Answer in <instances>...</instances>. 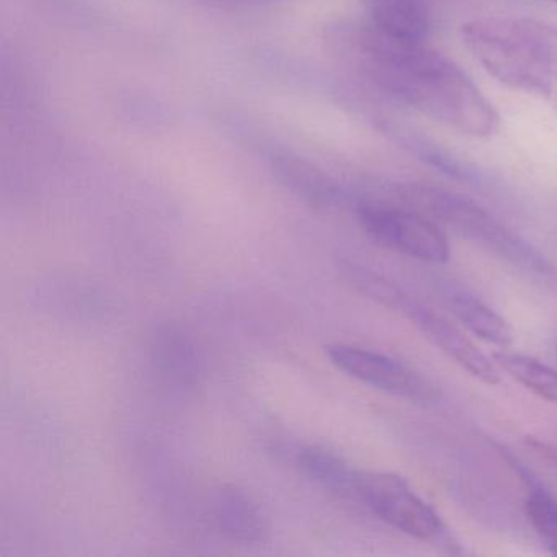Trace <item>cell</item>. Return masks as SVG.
Segmentation results:
<instances>
[{
    "mask_svg": "<svg viewBox=\"0 0 557 557\" xmlns=\"http://www.w3.org/2000/svg\"><path fill=\"white\" fill-rule=\"evenodd\" d=\"M377 83L430 119L472 138L498 132L497 112L471 77L423 44H404L371 30L363 40Z\"/></svg>",
    "mask_w": 557,
    "mask_h": 557,
    "instance_id": "1",
    "label": "cell"
},
{
    "mask_svg": "<svg viewBox=\"0 0 557 557\" xmlns=\"http://www.w3.org/2000/svg\"><path fill=\"white\" fill-rule=\"evenodd\" d=\"M462 44L498 83L547 97L557 79V28L528 18L485 17L466 22Z\"/></svg>",
    "mask_w": 557,
    "mask_h": 557,
    "instance_id": "2",
    "label": "cell"
},
{
    "mask_svg": "<svg viewBox=\"0 0 557 557\" xmlns=\"http://www.w3.org/2000/svg\"><path fill=\"white\" fill-rule=\"evenodd\" d=\"M400 200L407 207L445 224L462 237L481 244L513 267L537 276L554 275V267L546 256L530 243L511 233L488 211L462 195L430 185L409 184L399 188Z\"/></svg>",
    "mask_w": 557,
    "mask_h": 557,
    "instance_id": "3",
    "label": "cell"
},
{
    "mask_svg": "<svg viewBox=\"0 0 557 557\" xmlns=\"http://www.w3.org/2000/svg\"><path fill=\"white\" fill-rule=\"evenodd\" d=\"M355 288L384 308L406 315L426 341L432 342L449 360L455 361L475 380L487 384H497L500 381V368L487 355L482 354L465 332L459 331L438 312L417 301L400 286L394 285L373 270L361 269L355 276Z\"/></svg>",
    "mask_w": 557,
    "mask_h": 557,
    "instance_id": "4",
    "label": "cell"
},
{
    "mask_svg": "<svg viewBox=\"0 0 557 557\" xmlns=\"http://www.w3.org/2000/svg\"><path fill=\"white\" fill-rule=\"evenodd\" d=\"M355 500L361 502L384 523L425 541L446 546L451 553V534L432 505L426 504L406 479L393 472L358 471Z\"/></svg>",
    "mask_w": 557,
    "mask_h": 557,
    "instance_id": "5",
    "label": "cell"
},
{
    "mask_svg": "<svg viewBox=\"0 0 557 557\" xmlns=\"http://www.w3.org/2000/svg\"><path fill=\"white\" fill-rule=\"evenodd\" d=\"M357 216L364 233L381 246L420 262H448V237L426 214L410 207L361 201Z\"/></svg>",
    "mask_w": 557,
    "mask_h": 557,
    "instance_id": "6",
    "label": "cell"
},
{
    "mask_svg": "<svg viewBox=\"0 0 557 557\" xmlns=\"http://www.w3.org/2000/svg\"><path fill=\"white\" fill-rule=\"evenodd\" d=\"M325 354L342 373L374 389L412 403L426 404L435 400V389L426 380L387 355L348 344L329 345L325 347Z\"/></svg>",
    "mask_w": 557,
    "mask_h": 557,
    "instance_id": "7",
    "label": "cell"
},
{
    "mask_svg": "<svg viewBox=\"0 0 557 557\" xmlns=\"http://www.w3.org/2000/svg\"><path fill=\"white\" fill-rule=\"evenodd\" d=\"M214 527L236 544H257L265 540L269 523L259 502L237 485H223L210 505Z\"/></svg>",
    "mask_w": 557,
    "mask_h": 557,
    "instance_id": "8",
    "label": "cell"
},
{
    "mask_svg": "<svg viewBox=\"0 0 557 557\" xmlns=\"http://www.w3.org/2000/svg\"><path fill=\"white\" fill-rule=\"evenodd\" d=\"M152 363L158 373L172 386L188 389L201 376L200 354L190 335L181 327L164 325L152 338Z\"/></svg>",
    "mask_w": 557,
    "mask_h": 557,
    "instance_id": "9",
    "label": "cell"
},
{
    "mask_svg": "<svg viewBox=\"0 0 557 557\" xmlns=\"http://www.w3.org/2000/svg\"><path fill=\"white\" fill-rule=\"evenodd\" d=\"M373 30L404 44H423L430 14L423 0H367Z\"/></svg>",
    "mask_w": 557,
    "mask_h": 557,
    "instance_id": "10",
    "label": "cell"
},
{
    "mask_svg": "<svg viewBox=\"0 0 557 557\" xmlns=\"http://www.w3.org/2000/svg\"><path fill=\"white\" fill-rule=\"evenodd\" d=\"M282 455L322 487L344 497L355 498L358 471L334 451L322 446H289L283 449Z\"/></svg>",
    "mask_w": 557,
    "mask_h": 557,
    "instance_id": "11",
    "label": "cell"
},
{
    "mask_svg": "<svg viewBox=\"0 0 557 557\" xmlns=\"http://www.w3.org/2000/svg\"><path fill=\"white\" fill-rule=\"evenodd\" d=\"M498 451L504 456L505 461L511 466L518 478L527 488L528 520L533 524L534 531L541 537L547 549L557 556V497L540 481L536 474L520 461L517 456L511 455L507 449L498 446Z\"/></svg>",
    "mask_w": 557,
    "mask_h": 557,
    "instance_id": "12",
    "label": "cell"
},
{
    "mask_svg": "<svg viewBox=\"0 0 557 557\" xmlns=\"http://www.w3.org/2000/svg\"><path fill=\"white\" fill-rule=\"evenodd\" d=\"M449 306L455 318L482 341L502 348L513 344V331L508 322L475 296L456 293Z\"/></svg>",
    "mask_w": 557,
    "mask_h": 557,
    "instance_id": "13",
    "label": "cell"
},
{
    "mask_svg": "<svg viewBox=\"0 0 557 557\" xmlns=\"http://www.w3.org/2000/svg\"><path fill=\"white\" fill-rule=\"evenodd\" d=\"M492 360L521 386L527 387L541 399L557 404V371L549 364L528 355L505 351L504 348L502 351H495Z\"/></svg>",
    "mask_w": 557,
    "mask_h": 557,
    "instance_id": "14",
    "label": "cell"
},
{
    "mask_svg": "<svg viewBox=\"0 0 557 557\" xmlns=\"http://www.w3.org/2000/svg\"><path fill=\"white\" fill-rule=\"evenodd\" d=\"M275 174L293 194L309 203L327 207L337 197V190L329 177L299 159H280L275 162Z\"/></svg>",
    "mask_w": 557,
    "mask_h": 557,
    "instance_id": "15",
    "label": "cell"
},
{
    "mask_svg": "<svg viewBox=\"0 0 557 557\" xmlns=\"http://www.w3.org/2000/svg\"><path fill=\"white\" fill-rule=\"evenodd\" d=\"M528 446L533 449L534 455L537 456L541 462L546 465L547 469L557 475V445L554 443L544 442L540 438H528Z\"/></svg>",
    "mask_w": 557,
    "mask_h": 557,
    "instance_id": "16",
    "label": "cell"
},
{
    "mask_svg": "<svg viewBox=\"0 0 557 557\" xmlns=\"http://www.w3.org/2000/svg\"><path fill=\"white\" fill-rule=\"evenodd\" d=\"M207 2L221 5H260L269 4V2H273V0H207Z\"/></svg>",
    "mask_w": 557,
    "mask_h": 557,
    "instance_id": "17",
    "label": "cell"
},
{
    "mask_svg": "<svg viewBox=\"0 0 557 557\" xmlns=\"http://www.w3.org/2000/svg\"><path fill=\"white\" fill-rule=\"evenodd\" d=\"M554 2H557V0H554Z\"/></svg>",
    "mask_w": 557,
    "mask_h": 557,
    "instance_id": "18",
    "label": "cell"
}]
</instances>
